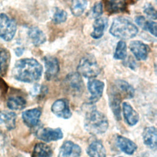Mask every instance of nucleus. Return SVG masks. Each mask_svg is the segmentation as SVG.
Instances as JSON below:
<instances>
[{
  "label": "nucleus",
  "instance_id": "obj_21",
  "mask_svg": "<svg viewBox=\"0 0 157 157\" xmlns=\"http://www.w3.org/2000/svg\"><path fill=\"white\" fill-rule=\"evenodd\" d=\"M16 114L13 112L3 110L0 112V124L5 126V127L11 130L15 127L16 124Z\"/></svg>",
  "mask_w": 157,
  "mask_h": 157
},
{
  "label": "nucleus",
  "instance_id": "obj_11",
  "mask_svg": "<svg viewBox=\"0 0 157 157\" xmlns=\"http://www.w3.org/2000/svg\"><path fill=\"white\" fill-rule=\"evenodd\" d=\"M51 109L52 112L59 118L68 119L72 115L69 102L65 99L56 100L52 104Z\"/></svg>",
  "mask_w": 157,
  "mask_h": 157
},
{
  "label": "nucleus",
  "instance_id": "obj_34",
  "mask_svg": "<svg viewBox=\"0 0 157 157\" xmlns=\"http://www.w3.org/2000/svg\"><path fill=\"white\" fill-rule=\"evenodd\" d=\"M23 50L21 48H17L16 50H15V53H16V55H17V56H20V55L23 53Z\"/></svg>",
  "mask_w": 157,
  "mask_h": 157
},
{
  "label": "nucleus",
  "instance_id": "obj_12",
  "mask_svg": "<svg viewBox=\"0 0 157 157\" xmlns=\"http://www.w3.org/2000/svg\"><path fill=\"white\" fill-rule=\"evenodd\" d=\"M129 48L137 60H145L147 58L150 48L142 41H131L129 44Z\"/></svg>",
  "mask_w": 157,
  "mask_h": 157
},
{
  "label": "nucleus",
  "instance_id": "obj_32",
  "mask_svg": "<svg viewBox=\"0 0 157 157\" xmlns=\"http://www.w3.org/2000/svg\"><path fill=\"white\" fill-rule=\"evenodd\" d=\"M135 21L139 26H140L142 28H143L144 29L147 20L144 16H142V15L137 16L135 18Z\"/></svg>",
  "mask_w": 157,
  "mask_h": 157
},
{
  "label": "nucleus",
  "instance_id": "obj_15",
  "mask_svg": "<svg viewBox=\"0 0 157 157\" xmlns=\"http://www.w3.org/2000/svg\"><path fill=\"white\" fill-rule=\"evenodd\" d=\"M41 115V110L39 109H32L23 112L22 119L26 126L30 128L37 126Z\"/></svg>",
  "mask_w": 157,
  "mask_h": 157
},
{
  "label": "nucleus",
  "instance_id": "obj_17",
  "mask_svg": "<svg viewBox=\"0 0 157 157\" xmlns=\"http://www.w3.org/2000/svg\"><path fill=\"white\" fill-rule=\"evenodd\" d=\"M143 140L145 145L151 150L156 148V129L153 126L147 127L143 132Z\"/></svg>",
  "mask_w": 157,
  "mask_h": 157
},
{
  "label": "nucleus",
  "instance_id": "obj_3",
  "mask_svg": "<svg viewBox=\"0 0 157 157\" xmlns=\"http://www.w3.org/2000/svg\"><path fill=\"white\" fill-rule=\"evenodd\" d=\"M84 122L85 129L91 134L104 133L109 127L105 115L96 109H91L86 113Z\"/></svg>",
  "mask_w": 157,
  "mask_h": 157
},
{
  "label": "nucleus",
  "instance_id": "obj_27",
  "mask_svg": "<svg viewBox=\"0 0 157 157\" xmlns=\"http://www.w3.org/2000/svg\"><path fill=\"white\" fill-rule=\"evenodd\" d=\"M127 56V47L124 41L120 40L116 46L113 57L115 59H124Z\"/></svg>",
  "mask_w": 157,
  "mask_h": 157
},
{
  "label": "nucleus",
  "instance_id": "obj_23",
  "mask_svg": "<svg viewBox=\"0 0 157 157\" xmlns=\"http://www.w3.org/2000/svg\"><path fill=\"white\" fill-rule=\"evenodd\" d=\"M10 61V54L8 50L0 48V75L5 76L7 74Z\"/></svg>",
  "mask_w": 157,
  "mask_h": 157
},
{
  "label": "nucleus",
  "instance_id": "obj_26",
  "mask_svg": "<svg viewBox=\"0 0 157 157\" xmlns=\"http://www.w3.org/2000/svg\"><path fill=\"white\" fill-rule=\"evenodd\" d=\"M26 100L21 96H15L10 97L7 101V107L12 110H21L26 106Z\"/></svg>",
  "mask_w": 157,
  "mask_h": 157
},
{
  "label": "nucleus",
  "instance_id": "obj_22",
  "mask_svg": "<svg viewBox=\"0 0 157 157\" xmlns=\"http://www.w3.org/2000/svg\"><path fill=\"white\" fill-rule=\"evenodd\" d=\"M28 36L32 43L35 46H39L46 41V36L44 33L36 26H33L28 31Z\"/></svg>",
  "mask_w": 157,
  "mask_h": 157
},
{
  "label": "nucleus",
  "instance_id": "obj_18",
  "mask_svg": "<svg viewBox=\"0 0 157 157\" xmlns=\"http://www.w3.org/2000/svg\"><path fill=\"white\" fill-rule=\"evenodd\" d=\"M122 110L124 118L126 122L130 126L135 125L139 121V114L128 102H123Z\"/></svg>",
  "mask_w": 157,
  "mask_h": 157
},
{
  "label": "nucleus",
  "instance_id": "obj_31",
  "mask_svg": "<svg viewBox=\"0 0 157 157\" xmlns=\"http://www.w3.org/2000/svg\"><path fill=\"white\" fill-rule=\"evenodd\" d=\"M144 29L149 31L154 36H156V23L153 21H147Z\"/></svg>",
  "mask_w": 157,
  "mask_h": 157
},
{
  "label": "nucleus",
  "instance_id": "obj_33",
  "mask_svg": "<svg viewBox=\"0 0 157 157\" xmlns=\"http://www.w3.org/2000/svg\"><path fill=\"white\" fill-rule=\"evenodd\" d=\"M133 58H131V59H129L127 62H126V63L128 64H127V66H128L129 67H130L131 69H134V67H135V64H136V63H135V61L132 59Z\"/></svg>",
  "mask_w": 157,
  "mask_h": 157
},
{
  "label": "nucleus",
  "instance_id": "obj_1",
  "mask_svg": "<svg viewBox=\"0 0 157 157\" xmlns=\"http://www.w3.org/2000/svg\"><path fill=\"white\" fill-rule=\"evenodd\" d=\"M42 65L34 58H23L17 61L13 68V77L20 82L32 83L40 79Z\"/></svg>",
  "mask_w": 157,
  "mask_h": 157
},
{
  "label": "nucleus",
  "instance_id": "obj_25",
  "mask_svg": "<svg viewBox=\"0 0 157 157\" xmlns=\"http://www.w3.org/2000/svg\"><path fill=\"white\" fill-rule=\"evenodd\" d=\"M87 0H71L70 9L73 15L81 16L87 6Z\"/></svg>",
  "mask_w": 157,
  "mask_h": 157
},
{
  "label": "nucleus",
  "instance_id": "obj_24",
  "mask_svg": "<svg viewBox=\"0 0 157 157\" xmlns=\"http://www.w3.org/2000/svg\"><path fill=\"white\" fill-rule=\"evenodd\" d=\"M52 148L45 143L37 144L33 151L32 157H51L52 155Z\"/></svg>",
  "mask_w": 157,
  "mask_h": 157
},
{
  "label": "nucleus",
  "instance_id": "obj_16",
  "mask_svg": "<svg viewBox=\"0 0 157 157\" xmlns=\"http://www.w3.org/2000/svg\"><path fill=\"white\" fill-rule=\"evenodd\" d=\"M116 144L118 147L127 155L133 154L137 148V145L134 142L122 136H117Z\"/></svg>",
  "mask_w": 157,
  "mask_h": 157
},
{
  "label": "nucleus",
  "instance_id": "obj_29",
  "mask_svg": "<svg viewBox=\"0 0 157 157\" xmlns=\"http://www.w3.org/2000/svg\"><path fill=\"white\" fill-rule=\"evenodd\" d=\"M103 13V5L102 2L98 1L94 3L92 8V17L94 18L100 17Z\"/></svg>",
  "mask_w": 157,
  "mask_h": 157
},
{
  "label": "nucleus",
  "instance_id": "obj_13",
  "mask_svg": "<svg viewBox=\"0 0 157 157\" xmlns=\"http://www.w3.org/2000/svg\"><path fill=\"white\" fill-rule=\"evenodd\" d=\"M87 86L91 94L90 102L92 104L96 102L102 95L104 83L99 80L91 78L88 81Z\"/></svg>",
  "mask_w": 157,
  "mask_h": 157
},
{
  "label": "nucleus",
  "instance_id": "obj_2",
  "mask_svg": "<svg viewBox=\"0 0 157 157\" xmlns=\"http://www.w3.org/2000/svg\"><path fill=\"white\" fill-rule=\"evenodd\" d=\"M134 95L133 87L122 80H115L109 91L110 106L117 119L121 118L120 103L123 99L132 98Z\"/></svg>",
  "mask_w": 157,
  "mask_h": 157
},
{
  "label": "nucleus",
  "instance_id": "obj_19",
  "mask_svg": "<svg viewBox=\"0 0 157 157\" xmlns=\"http://www.w3.org/2000/svg\"><path fill=\"white\" fill-rule=\"evenodd\" d=\"M108 20L105 17H98L96 18L93 23V31L91 33V36L95 39L101 38L107 26Z\"/></svg>",
  "mask_w": 157,
  "mask_h": 157
},
{
  "label": "nucleus",
  "instance_id": "obj_10",
  "mask_svg": "<svg viewBox=\"0 0 157 157\" xmlns=\"http://www.w3.org/2000/svg\"><path fill=\"white\" fill-rule=\"evenodd\" d=\"M45 64V77L47 80L54 78L59 71V64L58 59L53 56H46L44 58Z\"/></svg>",
  "mask_w": 157,
  "mask_h": 157
},
{
  "label": "nucleus",
  "instance_id": "obj_30",
  "mask_svg": "<svg viewBox=\"0 0 157 157\" xmlns=\"http://www.w3.org/2000/svg\"><path fill=\"white\" fill-rule=\"evenodd\" d=\"M144 12L148 18H150L151 19H153V20L156 19V10L151 4H147L144 7Z\"/></svg>",
  "mask_w": 157,
  "mask_h": 157
},
{
  "label": "nucleus",
  "instance_id": "obj_8",
  "mask_svg": "<svg viewBox=\"0 0 157 157\" xmlns=\"http://www.w3.org/2000/svg\"><path fill=\"white\" fill-rule=\"evenodd\" d=\"M131 3L132 0H104L103 4L109 14H114L126 12Z\"/></svg>",
  "mask_w": 157,
  "mask_h": 157
},
{
  "label": "nucleus",
  "instance_id": "obj_20",
  "mask_svg": "<svg viewBox=\"0 0 157 157\" xmlns=\"http://www.w3.org/2000/svg\"><path fill=\"white\" fill-rule=\"evenodd\" d=\"M86 152L89 157H106L105 148L99 140L92 142L88 147Z\"/></svg>",
  "mask_w": 157,
  "mask_h": 157
},
{
  "label": "nucleus",
  "instance_id": "obj_9",
  "mask_svg": "<svg viewBox=\"0 0 157 157\" xmlns=\"http://www.w3.org/2000/svg\"><path fill=\"white\" fill-rule=\"evenodd\" d=\"M36 136L39 139L44 142H49L61 139L63 134L60 128H43L37 131Z\"/></svg>",
  "mask_w": 157,
  "mask_h": 157
},
{
  "label": "nucleus",
  "instance_id": "obj_35",
  "mask_svg": "<svg viewBox=\"0 0 157 157\" xmlns=\"http://www.w3.org/2000/svg\"><path fill=\"white\" fill-rule=\"evenodd\" d=\"M119 157H122V156H119Z\"/></svg>",
  "mask_w": 157,
  "mask_h": 157
},
{
  "label": "nucleus",
  "instance_id": "obj_7",
  "mask_svg": "<svg viewBox=\"0 0 157 157\" xmlns=\"http://www.w3.org/2000/svg\"><path fill=\"white\" fill-rule=\"evenodd\" d=\"M64 85L67 91L74 96L80 95L84 90V84L78 72L69 74L65 78Z\"/></svg>",
  "mask_w": 157,
  "mask_h": 157
},
{
  "label": "nucleus",
  "instance_id": "obj_5",
  "mask_svg": "<svg viewBox=\"0 0 157 157\" xmlns=\"http://www.w3.org/2000/svg\"><path fill=\"white\" fill-rule=\"evenodd\" d=\"M101 72V69L95 57L92 55L83 56L77 66V72L84 77L93 78L97 77Z\"/></svg>",
  "mask_w": 157,
  "mask_h": 157
},
{
  "label": "nucleus",
  "instance_id": "obj_14",
  "mask_svg": "<svg viewBox=\"0 0 157 157\" xmlns=\"http://www.w3.org/2000/svg\"><path fill=\"white\" fill-rule=\"evenodd\" d=\"M80 154V147L72 141L67 140L60 147L58 157H79Z\"/></svg>",
  "mask_w": 157,
  "mask_h": 157
},
{
  "label": "nucleus",
  "instance_id": "obj_28",
  "mask_svg": "<svg viewBox=\"0 0 157 157\" xmlns=\"http://www.w3.org/2000/svg\"><path fill=\"white\" fill-rule=\"evenodd\" d=\"M67 18V13L63 9L57 8L53 16V21L56 24L65 22Z\"/></svg>",
  "mask_w": 157,
  "mask_h": 157
},
{
  "label": "nucleus",
  "instance_id": "obj_4",
  "mask_svg": "<svg viewBox=\"0 0 157 157\" xmlns=\"http://www.w3.org/2000/svg\"><path fill=\"white\" fill-rule=\"evenodd\" d=\"M137 27L129 20L120 17L115 18L110 28V33L121 39H129L138 33Z\"/></svg>",
  "mask_w": 157,
  "mask_h": 157
},
{
  "label": "nucleus",
  "instance_id": "obj_6",
  "mask_svg": "<svg viewBox=\"0 0 157 157\" xmlns=\"http://www.w3.org/2000/svg\"><path fill=\"white\" fill-rule=\"evenodd\" d=\"M15 22L5 13L0 14V37L6 41L11 40L16 33Z\"/></svg>",
  "mask_w": 157,
  "mask_h": 157
}]
</instances>
